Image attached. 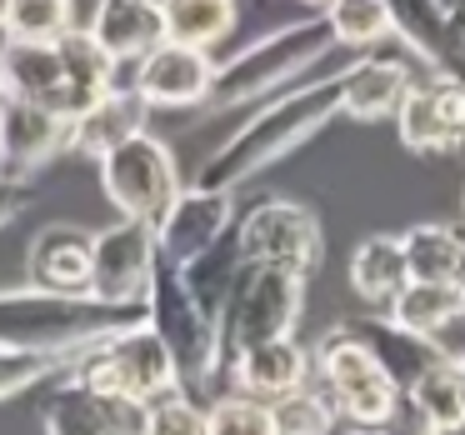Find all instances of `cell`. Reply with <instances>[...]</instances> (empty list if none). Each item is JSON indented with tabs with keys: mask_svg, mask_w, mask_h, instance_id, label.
Returning <instances> with one entry per match:
<instances>
[{
	"mask_svg": "<svg viewBox=\"0 0 465 435\" xmlns=\"http://www.w3.org/2000/svg\"><path fill=\"white\" fill-rule=\"evenodd\" d=\"M331 115H341V71L265 95L261 111L195 171V191H225L231 195L235 185H245L251 175L271 171V165L285 161L301 141H311Z\"/></svg>",
	"mask_w": 465,
	"mask_h": 435,
	"instance_id": "6da1fadb",
	"label": "cell"
},
{
	"mask_svg": "<svg viewBox=\"0 0 465 435\" xmlns=\"http://www.w3.org/2000/svg\"><path fill=\"white\" fill-rule=\"evenodd\" d=\"M141 321L131 305H105L91 295H51V291H0V351L11 355H61L75 361L95 341Z\"/></svg>",
	"mask_w": 465,
	"mask_h": 435,
	"instance_id": "7a4b0ae2",
	"label": "cell"
},
{
	"mask_svg": "<svg viewBox=\"0 0 465 435\" xmlns=\"http://www.w3.org/2000/svg\"><path fill=\"white\" fill-rule=\"evenodd\" d=\"M335 45L325 15H305V21H291L281 31H271L265 41L235 51L231 61H221L211 71V91H205V105L215 111H231V105H255L265 95L285 91L295 75H305L325 51Z\"/></svg>",
	"mask_w": 465,
	"mask_h": 435,
	"instance_id": "3957f363",
	"label": "cell"
},
{
	"mask_svg": "<svg viewBox=\"0 0 465 435\" xmlns=\"http://www.w3.org/2000/svg\"><path fill=\"white\" fill-rule=\"evenodd\" d=\"M141 321L161 335V345L171 351L175 365V385L185 395L205 391L211 375L221 371V335H215V321L191 301V291L181 285V271L165 261L151 265V281H145V301H141Z\"/></svg>",
	"mask_w": 465,
	"mask_h": 435,
	"instance_id": "277c9868",
	"label": "cell"
},
{
	"mask_svg": "<svg viewBox=\"0 0 465 435\" xmlns=\"http://www.w3.org/2000/svg\"><path fill=\"white\" fill-rule=\"evenodd\" d=\"M305 305V275H291L281 265H241L235 291L221 311V361H241L245 351L265 341H285L295 335Z\"/></svg>",
	"mask_w": 465,
	"mask_h": 435,
	"instance_id": "5b68a950",
	"label": "cell"
},
{
	"mask_svg": "<svg viewBox=\"0 0 465 435\" xmlns=\"http://www.w3.org/2000/svg\"><path fill=\"white\" fill-rule=\"evenodd\" d=\"M71 381L101 385V391L131 395V400H145V405H151L155 395H165V391H181V385H175L171 351H165L161 335H155L145 321L125 325V331L95 341L85 355H75Z\"/></svg>",
	"mask_w": 465,
	"mask_h": 435,
	"instance_id": "8992f818",
	"label": "cell"
},
{
	"mask_svg": "<svg viewBox=\"0 0 465 435\" xmlns=\"http://www.w3.org/2000/svg\"><path fill=\"white\" fill-rule=\"evenodd\" d=\"M315 371H321V391L341 425H391L395 410H401V391L385 381V371L341 325L321 335Z\"/></svg>",
	"mask_w": 465,
	"mask_h": 435,
	"instance_id": "52a82bcc",
	"label": "cell"
},
{
	"mask_svg": "<svg viewBox=\"0 0 465 435\" xmlns=\"http://www.w3.org/2000/svg\"><path fill=\"white\" fill-rule=\"evenodd\" d=\"M101 185L121 221H145L155 225L171 201L181 195V175H175V155L165 151L155 135H131L111 155H101Z\"/></svg>",
	"mask_w": 465,
	"mask_h": 435,
	"instance_id": "ba28073f",
	"label": "cell"
},
{
	"mask_svg": "<svg viewBox=\"0 0 465 435\" xmlns=\"http://www.w3.org/2000/svg\"><path fill=\"white\" fill-rule=\"evenodd\" d=\"M235 241L245 265H281L291 275H311L321 265V221L301 201H255L235 221Z\"/></svg>",
	"mask_w": 465,
	"mask_h": 435,
	"instance_id": "9c48e42d",
	"label": "cell"
},
{
	"mask_svg": "<svg viewBox=\"0 0 465 435\" xmlns=\"http://www.w3.org/2000/svg\"><path fill=\"white\" fill-rule=\"evenodd\" d=\"M151 265H155V225L115 221L111 231L91 235V285H85V295L135 311L145 301Z\"/></svg>",
	"mask_w": 465,
	"mask_h": 435,
	"instance_id": "30bf717a",
	"label": "cell"
},
{
	"mask_svg": "<svg viewBox=\"0 0 465 435\" xmlns=\"http://www.w3.org/2000/svg\"><path fill=\"white\" fill-rule=\"evenodd\" d=\"M41 420L45 435H145V400L65 381L61 391H51Z\"/></svg>",
	"mask_w": 465,
	"mask_h": 435,
	"instance_id": "8fae6325",
	"label": "cell"
},
{
	"mask_svg": "<svg viewBox=\"0 0 465 435\" xmlns=\"http://www.w3.org/2000/svg\"><path fill=\"white\" fill-rule=\"evenodd\" d=\"M211 51H195L181 41H161L155 51H145L135 61V81L131 91L145 105H165V111H181V105H201L211 91Z\"/></svg>",
	"mask_w": 465,
	"mask_h": 435,
	"instance_id": "7c38bea8",
	"label": "cell"
},
{
	"mask_svg": "<svg viewBox=\"0 0 465 435\" xmlns=\"http://www.w3.org/2000/svg\"><path fill=\"white\" fill-rule=\"evenodd\" d=\"M395 125L411 151H450L455 141H465V85L445 75L411 85L395 105Z\"/></svg>",
	"mask_w": 465,
	"mask_h": 435,
	"instance_id": "4fadbf2b",
	"label": "cell"
},
{
	"mask_svg": "<svg viewBox=\"0 0 465 435\" xmlns=\"http://www.w3.org/2000/svg\"><path fill=\"white\" fill-rule=\"evenodd\" d=\"M341 331L351 335V341L361 345V351L371 355L375 365H381L385 381H391L401 395L411 391V385L420 381V375L430 371L435 361H450V355H445L440 345L430 341V335L405 331V325L391 321V315H361V321H345Z\"/></svg>",
	"mask_w": 465,
	"mask_h": 435,
	"instance_id": "5bb4252c",
	"label": "cell"
},
{
	"mask_svg": "<svg viewBox=\"0 0 465 435\" xmlns=\"http://www.w3.org/2000/svg\"><path fill=\"white\" fill-rule=\"evenodd\" d=\"M235 221V205L225 191H181L171 201V211L155 221V261L165 265H185L195 251L215 241L225 225Z\"/></svg>",
	"mask_w": 465,
	"mask_h": 435,
	"instance_id": "9a60e30c",
	"label": "cell"
},
{
	"mask_svg": "<svg viewBox=\"0 0 465 435\" xmlns=\"http://www.w3.org/2000/svg\"><path fill=\"white\" fill-rule=\"evenodd\" d=\"M65 131H71V121H61L45 105L0 95V165H5V175H25L45 165L55 151H65Z\"/></svg>",
	"mask_w": 465,
	"mask_h": 435,
	"instance_id": "2e32d148",
	"label": "cell"
},
{
	"mask_svg": "<svg viewBox=\"0 0 465 435\" xmlns=\"http://www.w3.org/2000/svg\"><path fill=\"white\" fill-rule=\"evenodd\" d=\"M145 115H151V105H145L131 85H111L101 101H91L71 121L65 151H81V155H91V161H101V155H111L121 141H131V135L145 131Z\"/></svg>",
	"mask_w": 465,
	"mask_h": 435,
	"instance_id": "e0dca14e",
	"label": "cell"
},
{
	"mask_svg": "<svg viewBox=\"0 0 465 435\" xmlns=\"http://www.w3.org/2000/svg\"><path fill=\"white\" fill-rule=\"evenodd\" d=\"M95 45L111 55L115 65L141 61L145 51L165 41V21H161V0H95V15L85 25Z\"/></svg>",
	"mask_w": 465,
	"mask_h": 435,
	"instance_id": "ac0fdd59",
	"label": "cell"
},
{
	"mask_svg": "<svg viewBox=\"0 0 465 435\" xmlns=\"http://www.w3.org/2000/svg\"><path fill=\"white\" fill-rule=\"evenodd\" d=\"M25 271H31L35 291L85 295V285H91V231H81V225H45L31 241Z\"/></svg>",
	"mask_w": 465,
	"mask_h": 435,
	"instance_id": "d6986e66",
	"label": "cell"
},
{
	"mask_svg": "<svg viewBox=\"0 0 465 435\" xmlns=\"http://www.w3.org/2000/svg\"><path fill=\"white\" fill-rule=\"evenodd\" d=\"M381 5H385V21H391V35H401V41L420 55L425 71L465 85V55L455 51L450 25H445L435 0H381Z\"/></svg>",
	"mask_w": 465,
	"mask_h": 435,
	"instance_id": "ffe728a7",
	"label": "cell"
},
{
	"mask_svg": "<svg viewBox=\"0 0 465 435\" xmlns=\"http://www.w3.org/2000/svg\"><path fill=\"white\" fill-rule=\"evenodd\" d=\"M231 371H235V395L271 405L311 381V355H305V345H295V335H285V341H265L255 351H245L241 361H231Z\"/></svg>",
	"mask_w": 465,
	"mask_h": 435,
	"instance_id": "44dd1931",
	"label": "cell"
},
{
	"mask_svg": "<svg viewBox=\"0 0 465 435\" xmlns=\"http://www.w3.org/2000/svg\"><path fill=\"white\" fill-rule=\"evenodd\" d=\"M0 95L35 101V105H45V111L61 115L65 81H61V55H55V45L5 41V51H0ZM61 121H65V115H61Z\"/></svg>",
	"mask_w": 465,
	"mask_h": 435,
	"instance_id": "7402d4cb",
	"label": "cell"
},
{
	"mask_svg": "<svg viewBox=\"0 0 465 435\" xmlns=\"http://www.w3.org/2000/svg\"><path fill=\"white\" fill-rule=\"evenodd\" d=\"M241 265L245 261H241V241H235V221H231L205 251H195L191 261L175 265V271H181V285L191 291V301L221 325V311H225V301H231V291H235Z\"/></svg>",
	"mask_w": 465,
	"mask_h": 435,
	"instance_id": "603a6c76",
	"label": "cell"
},
{
	"mask_svg": "<svg viewBox=\"0 0 465 435\" xmlns=\"http://www.w3.org/2000/svg\"><path fill=\"white\" fill-rule=\"evenodd\" d=\"M55 55H61V81H65V95H61V115L75 121L91 101H101L105 91L115 85V61L91 41V35L75 25L55 41Z\"/></svg>",
	"mask_w": 465,
	"mask_h": 435,
	"instance_id": "cb8c5ba5",
	"label": "cell"
},
{
	"mask_svg": "<svg viewBox=\"0 0 465 435\" xmlns=\"http://www.w3.org/2000/svg\"><path fill=\"white\" fill-rule=\"evenodd\" d=\"M411 91V71L401 61H351L341 71V115L351 121H381L395 115L401 95Z\"/></svg>",
	"mask_w": 465,
	"mask_h": 435,
	"instance_id": "d4e9b609",
	"label": "cell"
},
{
	"mask_svg": "<svg viewBox=\"0 0 465 435\" xmlns=\"http://www.w3.org/2000/svg\"><path fill=\"white\" fill-rule=\"evenodd\" d=\"M401 251H405L411 281L460 291V281H465V235L460 231H450V225H411L401 235Z\"/></svg>",
	"mask_w": 465,
	"mask_h": 435,
	"instance_id": "484cf974",
	"label": "cell"
},
{
	"mask_svg": "<svg viewBox=\"0 0 465 435\" xmlns=\"http://www.w3.org/2000/svg\"><path fill=\"white\" fill-rule=\"evenodd\" d=\"M405 405L420 420L425 435L450 430V425H465V375L455 361H435L420 381L405 391Z\"/></svg>",
	"mask_w": 465,
	"mask_h": 435,
	"instance_id": "4316f807",
	"label": "cell"
},
{
	"mask_svg": "<svg viewBox=\"0 0 465 435\" xmlns=\"http://www.w3.org/2000/svg\"><path fill=\"white\" fill-rule=\"evenodd\" d=\"M405 281H411V271H405L401 235H371V241L355 245L351 285H355V295H361L365 305H391Z\"/></svg>",
	"mask_w": 465,
	"mask_h": 435,
	"instance_id": "83f0119b",
	"label": "cell"
},
{
	"mask_svg": "<svg viewBox=\"0 0 465 435\" xmlns=\"http://www.w3.org/2000/svg\"><path fill=\"white\" fill-rule=\"evenodd\" d=\"M391 321L405 325V331L415 335H430L435 345H440V335L450 331L455 321H465L460 311V291H450V285H420V281H405L401 295L391 301Z\"/></svg>",
	"mask_w": 465,
	"mask_h": 435,
	"instance_id": "f1b7e54d",
	"label": "cell"
},
{
	"mask_svg": "<svg viewBox=\"0 0 465 435\" xmlns=\"http://www.w3.org/2000/svg\"><path fill=\"white\" fill-rule=\"evenodd\" d=\"M161 21H165V41L211 51L215 41L231 35L235 0H161Z\"/></svg>",
	"mask_w": 465,
	"mask_h": 435,
	"instance_id": "f546056e",
	"label": "cell"
},
{
	"mask_svg": "<svg viewBox=\"0 0 465 435\" xmlns=\"http://www.w3.org/2000/svg\"><path fill=\"white\" fill-rule=\"evenodd\" d=\"M5 31H11V41L55 45L65 31H75V5L71 0H11L5 5Z\"/></svg>",
	"mask_w": 465,
	"mask_h": 435,
	"instance_id": "4dcf8cb0",
	"label": "cell"
},
{
	"mask_svg": "<svg viewBox=\"0 0 465 435\" xmlns=\"http://www.w3.org/2000/svg\"><path fill=\"white\" fill-rule=\"evenodd\" d=\"M325 25H331L335 45H355V51H365V45L391 35L381 0H331L325 5Z\"/></svg>",
	"mask_w": 465,
	"mask_h": 435,
	"instance_id": "1f68e13d",
	"label": "cell"
},
{
	"mask_svg": "<svg viewBox=\"0 0 465 435\" xmlns=\"http://www.w3.org/2000/svg\"><path fill=\"white\" fill-rule=\"evenodd\" d=\"M271 420H275V435H331L341 425L325 391H315V385H301V391L271 400Z\"/></svg>",
	"mask_w": 465,
	"mask_h": 435,
	"instance_id": "d6a6232c",
	"label": "cell"
},
{
	"mask_svg": "<svg viewBox=\"0 0 465 435\" xmlns=\"http://www.w3.org/2000/svg\"><path fill=\"white\" fill-rule=\"evenodd\" d=\"M205 435H275L271 405L251 400V395H221L205 410Z\"/></svg>",
	"mask_w": 465,
	"mask_h": 435,
	"instance_id": "836d02e7",
	"label": "cell"
},
{
	"mask_svg": "<svg viewBox=\"0 0 465 435\" xmlns=\"http://www.w3.org/2000/svg\"><path fill=\"white\" fill-rule=\"evenodd\" d=\"M145 435H205V410L185 391H165L145 405Z\"/></svg>",
	"mask_w": 465,
	"mask_h": 435,
	"instance_id": "e575fe53",
	"label": "cell"
},
{
	"mask_svg": "<svg viewBox=\"0 0 465 435\" xmlns=\"http://www.w3.org/2000/svg\"><path fill=\"white\" fill-rule=\"evenodd\" d=\"M55 365H65L61 355H11V351H0V400H5V395H21L25 385H35V381H45Z\"/></svg>",
	"mask_w": 465,
	"mask_h": 435,
	"instance_id": "d590c367",
	"label": "cell"
},
{
	"mask_svg": "<svg viewBox=\"0 0 465 435\" xmlns=\"http://www.w3.org/2000/svg\"><path fill=\"white\" fill-rule=\"evenodd\" d=\"M35 205V185L25 181V175H5L0 171V225H11L21 211H31Z\"/></svg>",
	"mask_w": 465,
	"mask_h": 435,
	"instance_id": "8d00e7d4",
	"label": "cell"
},
{
	"mask_svg": "<svg viewBox=\"0 0 465 435\" xmlns=\"http://www.w3.org/2000/svg\"><path fill=\"white\" fill-rule=\"evenodd\" d=\"M435 5H440L445 25H450V41H455V51L465 55V0H435Z\"/></svg>",
	"mask_w": 465,
	"mask_h": 435,
	"instance_id": "74e56055",
	"label": "cell"
},
{
	"mask_svg": "<svg viewBox=\"0 0 465 435\" xmlns=\"http://www.w3.org/2000/svg\"><path fill=\"white\" fill-rule=\"evenodd\" d=\"M331 435H401V430H391V425H335Z\"/></svg>",
	"mask_w": 465,
	"mask_h": 435,
	"instance_id": "f35d334b",
	"label": "cell"
},
{
	"mask_svg": "<svg viewBox=\"0 0 465 435\" xmlns=\"http://www.w3.org/2000/svg\"><path fill=\"white\" fill-rule=\"evenodd\" d=\"M435 435H465V425H450V430H435Z\"/></svg>",
	"mask_w": 465,
	"mask_h": 435,
	"instance_id": "ab89813d",
	"label": "cell"
},
{
	"mask_svg": "<svg viewBox=\"0 0 465 435\" xmlns=\"http://www.w3.org/2000/svg\"><path fill=\"white\" fill-rule=\"evenodd\" d=\"M5 5H11V0H0V25H5Z\"/></svg>",
	"mask_w": 465,
	"mask_h": 435,
	"instance_id": "60d3db41",
	"label": "cell"
},
{
	"mask_svg": "<svg viewBox=\"0 0 465 435\" xmlns=\"http://www.w3.org/2000/svg\"><path fill=\"white\" fill-rule=\"evenodd\" d=\"M455 365H460V375H465V351H460V355H455Z\"/></svg>",
	"mask_w": 465,
	"mask_h": 435,
	"instance_id": "b9f144b4",
	"label": "cell"
},
{
	"mask_svg": "<svg viewBox=\"0 0 465 435\" xmlns=\"http://www.w3.org/2000/svg\"><path fill=\"white\" fill-rule=\"evenodd\" d=\"M460 311H465V281H460Z\"/></svg>",
	"mask_w": 465,
	"mask_h": 435,
	"instance_id": "7bdbcfd3",
	"label": "cell"
},
{
	"mask_svg": "<svg viewBox=\"0 0 465 435\" xmlns=\"http://www.w3.org/2000/svg\"><path fill=\"white\" fill-rule=\"evenodd\" d=\"M311 5H331V0H311Z\"/></svg>",
	"mask_w": 465,
	"mask_h": 435,
	"instance_id": "ee69618b",
	"label": "cell"
}]
</instances>
